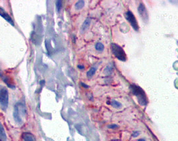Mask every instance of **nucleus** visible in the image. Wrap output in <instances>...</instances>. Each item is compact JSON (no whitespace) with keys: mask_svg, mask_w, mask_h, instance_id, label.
<instances>
[{"mask_svg":"<svg viewBox=\"0 0 178 141\" xmlns=\"http://www.w3.org/2000/svg\"><path fill=\"white\" fill-rule=\"evenodd\" d=\"M0 16H1L5 20H6L9 23H10L11 26H14V22L12 18H11V16L1 7H0Z\"/></svg>","mask_w":178,"mask_h":141,"instance_id":"obj_7","label":"nucleus"},{"mask_svg":"<svg viewBox=\"0 0 178 141\" xmlns=\"http://www.w3.org/2000/svg\"><path fill=\"white\" fill-rule=\"evenodd\" d=\"M81 86H83L84 88H88V85L84 84V83H83V82H81Z\"/></svg>","mask_w":178,"mask_h":141,"instance_id":"obj_20","label":"nucleus"},{"mask_svg":"<svg viewBox=\"0 0 178 141\" xmlns=\"http://www.w3.org/2000/svg\"><path fill=\"white\" fill-rule=\"evenodd\" d=\"M118 127V126L117 124H111V125H109L108 128H112V129H115V128H117Z\"/></svg>","mask_w":178,"mask_h":141,"instance_id":"obj_19","label":"nucleus"},{"mask_svg":"<svg viewBox=\"0 0 178 141\" xmlns=\"http://www.w3.org/2000/svg\"><path fill=\"white\" fill-rule=\"evenodd\" d=\"M139 134H140V132H139V131H135V132H133V133L132 136L133 137H137V136H139Z\"/></svg>","mask_w":178,"mask_h":141,"instance_id":"obj_18","label":"nucleus"},{"mask_svg":"<svg viewBox=\"0 0 178 141\" xmlns=\"http://www.w3.org/2000/svg\"><path fill=\"white\" fill-rule=\"evenodd\" d=\"M91 18H87V20H85V21L83 22L82 27H81V31L84 32L89 27V26L91 24Z\"/></svg>","mask_w":178,"mask_h":141,"instance_id":"obj_11","label":"nucleus"},{"mask_svg":"<svg viewBox=\"0 0 178 141\" xmlns=\"http://www.w3.org/2000/svg\"><path fill=\"white\" fill-rule=\"evenodd\" d=\"M95 49L96 50L99 51V52H103L104 50V45L102 43L100 42H98L95 45Z\"/></svg>","mask_w":178,"mask_h":141,"instance_id":"obj_15","label":"nucleus"},{"mask_svg":"<svg viewBox=\"0 0 178 141\" xmlns=\"http://www.w3.org/2000/svg\"><path fill=\"white\" fill-rule=\"evenodd\" d=\"M130 89L133 94L137 96L139 104L141 106H145L147 104V97L142 88L135 84H132L130 86Z\"/></svg>","mask_w":178,"mask_h":141,"instance_id":"obj_2","label":"nucleus"},{"mask_svg":"<svg viewBox=\"0 0 178 141\" xmlns=\"http://www.w3.org/2000/svg\"><path fill=\"white\" fill-rule=\"evenodd\" d=\"M78 68L79 69H81V70H82V69H84V66H81V65H78Z\"/></svg>","mask_w":178,"mask_h":141,"instance_id":"obj_21","label":"nucleus"},{"mask_svg":"<svg viewBox=\"0 0 178 141\" xmlns=\"http://www.w3.org/2000/svg\"><path fill=\"white\" fill-rule=\"evenodd\" d=\"M124 17H125V18L127 21L130 23V24L131 25L133 28L134 29L135 31H138L139 30V26H138V23L137 22V20H136L134 14H133L130 11H127L125 14H124Z\"/></svg>","mask_w":178,"mask_h":141,"instance_id":"obj_5","label":"nucleus"},{"mask_svg":"<svg viewBox=\"0 0 178 141\" xmlns=\"http://www.w3.org/2000/svg\"><path fill=\"white\" fill-rule=\"evenodd\" d=\"M111 51L113 55L118 60L124 62L126 60V54L123 49L121 46L116 44L112 43L111 45Z\"/></svg>","mask_w":178,"mask_h":141,"instance_id":"obj_4","label":"nucleus"},{"mask_svg":"<svg viewBox=\"0 0 178 141\" xmlns=\"http://www.w3.org/2000/svg\"><path fill=\"white\" fill-rule=\"evenodd\" d=\"M138 141H146V140H145V139H139V140H138Z\"/></svg>","mask_w":178,"mask_h":141,"instance_id":"obj_22","label":"nucleus"},{"mask_svg":"<svg viewBox=\"0 0 178 141\" xmlns=\"http://www.w3.org/2000/svg\"><path fill=\"white\" fill-rule=\"evenodd\" d=\"M23 139L24 141H35L33 135L29 133H25L22 135Z\"/></svg>","mask_w":178,"mask_h":141,"instance_id":"obj_10","label":"nucleus"},{"mask_svg":"<svg viewBox=\"0 0 178 141\" xmlns=\"http://www.w3.org/2000/svg\"><path fill=\"white\" fill-rule=\"evenodd\" d=\"M111 104L112 105V107H114L115 108H119L121 107V104L120 103V102H118L116 100H112L111 101Z\"/></svg>","mask_w":178,"mask_h":141,"instance_id":"obj_14","label":"nucleus"},{"mask_svg":"<svg viewBox=\"0 0 178 141\" xmlns=\"http://www.w3.org/2000/svg\"><path fill=\"white\" fill-rule=\"evenodd\" d=\"M10 78H11L8 77V76H2V80H4V82H5V83L9 87L11 88L14 89V88H16V86L14 85V82L12 81H11Z\"/></svg>","mask_w":178,"mask_h":141,"instance_id":"obj_8","label":"nucleus"},{"mask_svg":"<svg viewBox=\"0 0 178 141\" xmlns=\"http://www.w3.org/2000/svg\"><path fill=\"white\" fill-rule=\"evenodd\" d=\"M56 9H57V11H59L60 10V9L62 8V1H57V2H56Z\"/></svg>","mask_w":178,"mask_h":141,"instance_id":"obj_17","label":"nucleus"},{"mask_svg":"<svg viewBox=\"0 0 178 141\" xmlns=\"http://www.w3.org/2000/svg\"><path fill=\"white\" fill-rule=\"evenodd\" d=\"M138 12L141 18L143 19V21L145 22H147L149 17H148V14H147L146 8H145V5L143 4V3H141V4H139V8H138Z\"/></svg>","mask_w":178,"mask_h":141,"instance_id":"obj_6","label":"nucleus"},{"mask_svg":"<svg viewBox=\"0 0 178 141\" xmlns=\"http://www.w3.org/2000/svg\"><path fill=\"white\" fill-rule=\"evenodd\" d=\"M96 70H97V68H96L92 67L91 68L90 70H89L87 72V77L89 78H91V77H93V76L94 74V73L96 72Z\"/></svg>","mask_w":178,"mask_h":141,"instance_id":"obj_12","label":"nucleus"},{"mask_svg":"<svg viewBox=\"0 0 178 141\" xmlns=\"http://www.w3.org/2000/svg\"><path fill=\"white\" fill-rule=\"evenodd\" d=\"M26 115V108L25 105L22 103V102H17V103L15 105L13 112V116L15 122H16L17 124L22 125L23 122V120H24Z\"/></svg>","mask_w":178,"mask_h":141,"instance_id":"obj_1","label":"nucleus"},{"mask_svg":"<svg viewBox=\"0 0 178 141\" xmlns=\"http://www.w3.org/2000/svg\"><path fill=\"white\" fill-rule=\"evenodd\" d=\"M7 140V136L5 133V129L4 126L0 122V141H6Z\"/></svg>","mask_w":178,"mask_h":141,"instance_id":"obj_9","label":"nucleus"},{"mask_svg":"<svg viewBox=\"0 0 178 141\" xmlns=\"http://www.w3.org/2000/svg\"><path fill=\"white\" fill-rule=\"evenodd\" d=\"M112 68L111 66H107L105 68V71H104V72H105V74H107V75H110L112 73Z\"/></svg>","mask_w":178,"mask_h":141,"instance_id":"obj_16","label":"nucleus"},{"mask_svg":"<svg viewBox=\"0 0 178 141\" xmlns=\"http://www.w3.org/2000/svg\"><path fill=\"white\" fill-rule=\"evenodd\" d=\"M84 6V2L83 0H80V1L77 2L75 4V8L76 10H81L83 7Z\"/></svg>","mask_w":178,"mask_h":141,"instance_id":"obj_13","label":"nucleus"},{"mask_svg":"<svg viewBox=\"0 0 178 141\" xmlns=\"http://www.w3.org/2000/svg\"><path fill=\"white\" fill-rule=\"evenodd\" d=\"M9 103V93L7 88L0 85V106L4 110H6Z\"/></svg>","mask_w":178,"mask_h":141,"instance_id":"obj_3","label":"nucleus"}]
</instances>
